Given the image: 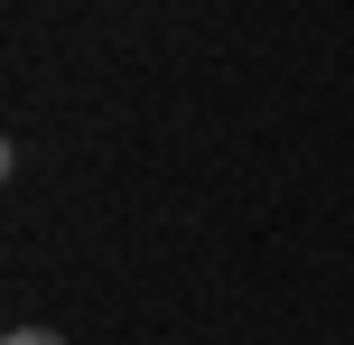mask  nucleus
<instances>
[{
  "label": "nucleus",
  "instance_id": "1",
  "mask_svg": "<svg viewBox=\"0 0 354 345\" xmlns=\"http://www.w3.org/2000/svg\"><path fill=\"white\" fill-rule=\"evenodd\" d=\"M0 345H66V336H56V327H10Z\"/></svg>",
  "mask_w": 354,
  "mask_h": 345
}]
</instances>
